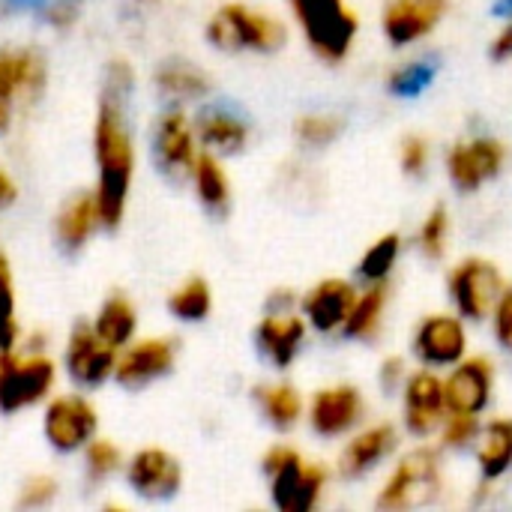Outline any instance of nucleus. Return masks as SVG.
I'll return each instance as SVG.
<instances>
[{
    "mask_svg": "<svg viewBox=\"0 0 512 512\" xmlns=\"http://www.w3.org/2000/svg\"><path fill=\"white\" fill-rule=\"evenodd\" d=\"M132 90H135V69L123 57H114L102 72L99 108L93 120V159H96L93 198L105 231L120 228L135 180V135L129 120Z\"/></svg>",
    "mask_w": 512,
    "mask_h": 512,
    "instance_id": "obj_1",
    "label": "nucleus"
},
{
    "mask_svg": "<svg viewBox=\"0 0 512 512\" xmlns=\"http://www.w3.org/2000/svg\"><path fill=\"white\" fill-rule=\"evenodd\" d=\"M204 36L225 54H276L288 42V27L264 9L246 3H222L207 18Z\"/></svg>",
    "mask_w": 512,
    "mask_h": 512,
    "instance_id": "obj_2",
    "label": "nucleus"
},
{
    "mask_svg": "<svg viewBox=\"0 0 512 512\" xmlns=\"http://www.w3.org/2000/svg\"><path fill=\"white\" fill-rule=\"evenodd\" d=\"M288 6L318 60H348L360 36V18L348 6V0H288Z\"/></svg>",
    "mask_w": 512,
    "mask_h": 512,
    "instance_id": "obj_3",
    "label": "nucleus"
},
{
    "mask_svg": "<svg viewBox=\"0 0 512 512\" xmlns=\"http://www.w3.org/2000/svg\"><path fill=\"white\" fill-rule=\"evenodd\" d=\"M261 468L270 477V501L282 512H312L330 480L324 465L306 462L291 444H273L264 453Z\"/></svg>",
    "mask_w": 512,
    "mask_h": 512,
    "instance_id": "obj_4",
    "label": "nucleus"
},
{
    "mask_svg": "<svg viewBox=\"0 0 512 512\" xmlns=\"http://www.w3.org/2000/svg\"><path fill=\"white\" fill-rule=\"evenodd\" d=\"M57 363L45 351H0V414L30 411L51 399Z\"/></svg>",
    "mask_w": 512,
    "mask_h": 512,
    "instance_id": "obj_5",
    "label": "nucleus"
},
{
    "mask_svg": "<svg viewBox=\"0 0 512 512\" xmlns=\"http://www.w3.org/2000/svg\"><path fill=\"white\" fill-rule=\"evenodd\" d=\"M444 492V474H441V456L432 447H417L399 459V465L390 471L387 483L378 492L375 507L384 512L417 510L432 504Z\"/></svg>",
    "mask_w": 512,
    "mask_h": 512,
    "instance_id": "obj_6",
    "label": "nucleus"
},
{
    "mask_svg": "<svg viewBox=\"0 0 512 512\" xmlns=\"http://www.w3.org/2000/svg\"><path fill=\"white\" fill-rule=\"evenodd\" d=\"M48 87V66L36 48H0V135L15 123L21 105L42 99Z\"/></svg>",
    "mask_w": 512,
    "mask_h": 512,
    "instance_id": "obj_7",
    "label": "nucleus"
},
{
    "mask_svg": "<svg viewBox=\"0 0 512 512\" xmlns=\"http://www.w3.org/2000/svg\"><path fill=\"white\" fill-rule=\"evenodd\" d=\"M504 273L495 261L471 255L462 258L450 276H447V291L456 306V315L465 321H486L504 291Z\"/></svg>",
    "mask_w": 512,
    "mask_h": 512,
    "instance_id": "obj_8",
    "label": "nucleus"
},
{
    "mask_svg": "<svg viewBox=\"0 0 512 512\" xmlns=\"http://www.w3.org/2000/svg\"><path fill=\"white\" fill-rule=\"evenodd\" d=\"M99 435V411L84 393H60L45 402L42 438L51 450L69 456L81 453Z\"/></svg>",
    "mask_w": 512,
    "mask_h": 512,
    "instance_id": "obj_9",
    "label": "nucleus"
},
{
    "mask_svg": "<svg viewBox=\"0 0 512 512\" xmlns=\"http://www.w3.org/2000/svg\"><path fill=\"white\" fill-rule=\"evenodd\" d=\"M150 147H153V162L159 165V171L165 177L189 180L192 165H195V159L201 153V144H198L195 120L186 114V108L168 105L156 117Z\"/></svg>",
    "mask_w": 512,
    "mask_h": 512,
    "instance_id": "obj_10",
    "label": "nucleus"
},
{
    "mask_svg": "<svg viewBox=\"0 0 512 512\" xmlns=\"http://www.w3.org/2000/svg\"><path fill=\"white\" fill-rule=\"evenodd\" d=\"M177 366V339L171 336H135L129 345L117 351L114 360V381L123 390H144Z\"/></svg>",
    "mask_w": 512,
    "mask_h": 512,
    "instance_id": "obj_11",
    "label": "nucleus"
},
{
    "mask_svg": "<svg viewBox=\"0 0 512 512\" xmlns=\"http://www.w3.org/2000/svg\"><path fill=\"white\" fill-rule=\"evenodd\" d=\"M507 165L504 141L492 135H474L456 141L447 153V174L459 192H477L489 180H495Z\"/></svg>",
    "mask_w": 512,
    "mask_h": 512,
    "instance_id": "obj_12",
    "label": "nucleus"
},
{
    "mask_svg": "<svg viewBox=\"0 0 512 512\" xmlns=\"http://www.w3.org/2000/svg\"><path fill=\"white\" fill-rule=\"evenodd\" d=\"M366 417V399L357 384H330L321 387L309 405L306 420L318 438H345Z\"/></svg>",
    "mask_w": 512,
    "mask_h": 512,
    "instance_id": "obj_13",
    "label": "nucleus"
},
{
    "mask_svg": "<svg viewBox=\"0 0 512 512\" xmlns=\"http://www.w3.org/2000/svg\"><path fill=\"white\" fill-rule=\"evenodd\" d=\"M123 477L132 495L144 501H168L183 486V465L162 447H141L126 459Z\"/></svg>",
    "mask_w": 512,
    "mask_h": 512,
    "instance_id": "obj_14",
    "label": "nucleus"
},
{
    "mask_svg": "<svg viewBox=\"0 0 512 512\" xmlns=\"http://www.w3.org/2000/svg\"><path fill=\"white\" fill-rule=\"evenodd\" d=\"M114 360H117V351L108 348L90 321H81L72 327L69 339H66V348H63V369L66 375L84 387V390H96L102 387L105 381H111L114 375Z\"/></svg>",
    "mask_w": 512,
    "mask_h": 512,
    "instance_id": "obj_15",
    "label": "nucleus"
},
{
    "mask_svg": "<svg viewBox=\"0 0 512 512\" xmlns=\"http://www.w3.org/2000/svg\"><path fill=\"white\" fill-rule=\"evenodd\" d=\"M402 417L405 429L414 438H429L441 429L447 417V399H444V378H438L429 366L420 372H411L402 384Z\"/></svg>",
    "mask_w": 512,
    "mask_h": 512,
    "instance_id": "obj_16",
    "label": "nucleus"
},
{
    "mask_svg": "<svg viewBox=\"0 0 512 512\" xmlns=\"http://www.w3.org/2000/svg\"><path fill=\"white\" fill-rule=\"evenodd\" d=\"M495 393V363L489 357H462L456 366H450V375L444 378V399L447 414H483Z\"/></svg>",
    "mask_w": 512,
    "mask_h": 512,
    "instance_id": "obj_17",
    "label": "nucleus"
},
{
    "mask_svg": "<svg viewBox=\"0 0 512 512\" xmlns=\"http://www.w3.org/2000/svg\"><path fill=\"white\" fill-rule=\"evenodd\" d=\"M414 354L429 369H450L468 354L465 318L450 312H435L420 321L414 336Z\"/></svg>",
    "mask_w": 512,
    "mask_h": 512,
    "instance_id": "obj_18",
    "label": "nucleus"
},
{
    "mask_svg": "<svg viewBox=\"0 0 512 512\" xmlns=\"http://www.w3.org/2000/svg\"><path fill=\"white\" fill-rule=\"evenodd\" d=\"M450 12V0H387L381 27L390 45L408 48L426 39Z\"/></svg>",
    "mask_w": 512,
    "mask_h": 512,
    "instance_id": "obj_19",
    "label": "nucleus"
},
{
    "mask_svg": "<svg viewBox=\"0 0 512 512\" xmlns=\"http://www.w3.org/2000/svg\"><path fill=\"white\" fill-rule=\"evenodd\" d=\"M306 330H309V324H306L303 312L267 309V315L255 327V345L273 369H288L306 342Z\"/></svg>",
    "mask_w": 512,
    "mask_h": 512,
    "instance_id": "obj_20",
    "label": "nucleus"
},
{
    "mask_svg": "<svg viewBox=\"0 0 512 512\" xmlns=\"http://www.w3.org/2000/svg\"><path fill=\"white\" fill-rule=\"evenodd\" d=\"M357 288L348 282V279H339V276H330V279H321L318 285H312L303 300H300V312L306 318V324L324 336L330 333H342L348 315H351V306L357 300Z\"/></svg>",
    "mask_w": 512,
    "mask_h": 512,
    "instance_id": "obj_21",
    "label": "nucleus"
},
{
    "mask_svg": "<svg viewBox=\"0 0 512 512\" xmlns=\"http://www.w3.org/2000/svg\"><path fill=\"white\" fill-rule=\"evenodd\" d=\"M399 450V429L393 423H375L360 432H351L348 444L339 453L336 471L345 480H360L387 462Z\"/></svg>",
    "mask_w": 512,
    "mask_h": 512,
    "instance_id": "obj_22",
    "label": "nucleus"
},
{
    "mask_svg": "<svg viewBox=\"0 0 512 512\" xmlns=\"http://www.w3.org/2000/svg\"><path fill=\"white\" fill-rule=\"evenodd\" d=\"M195 132L201 150H210L216 156H237L249 147L252 126L243 114H237L228 105H207L195 117Z\"/></svg>",
    "mask_w": 512,
    "mask_h": 512,
    "instance_id": "obj_23",
    "label": "nucleus"
},
{
    "mask_svg": "<svg viewBox=\"0 0 512 512\" xmlns=\"http://www.w3.org/2000/svg\"><path fill=\"white\" fill-rule=\"evenodd\" d=\"M153 84L159 90V96L168 102V105H192V102H201L210 96L213 84H210V75L192 63V60H183V57H168L156 66L153 72Z\"/></svg>",
    "mask_w": 512,
    "mask_h": 512,
    "instance_id": "obj_24",
    "label": "nucleus"
},
{
    "mask_svg": "<svg viewBox=\"0 0 512 512\" xmlns=\"http://www.w3.org/2000/svg\"><path fill=\"white\" fill-rule=\"evenodd\" d=\"M99 228L102 219L93 192H78L66 198L54 216V240L63 252H81Z\"/></svg>",
    "mask_w": 512,
    "mask_h": 512,
    "instance_id": "obj_25",
    "label": "nucleus"
},
{
    "mask_svg": "<svg viewBox=\"0 0 512 512\" xmlns=\"http://www.w3.org/2000/svg\"><path fill=\"white\" fill-rule=\"evenodd\" d=\"M192 186H195V195L201 201V207L213 216H225L231 210V180H228V171L222 165V156L210 153V150H201L195 165H192V174H189Z\"/></svg>",
    "mask_w": 512,
    "mask_h": 512,
    "instance_id": "obj_26",
    "label": "nucleus"
},
{
    "mask_svg": "<svg viewBox=\"0 0 512 512\" xmlns=\"http://www.w3.org/2000/svg\"><path fill=\"white\" fill-rule=\"evenodd\" d=\"M255 402H258L261 417L276 432H291L306 417V402H303L300 390L294 384H285V381L255 387Z\"/></svg>",
    "mask_w": 512,
    "mask_h": 512,
    "instance_id": "obj_27",
    "label": "nucleus"
},
{
    "mask_svg": "<svg viewBox=\"0 0 512 512\" xmlns=\"http://www.w3.org/2000/svg\"><path fill=\"white\" fill-rule=\"evenodd\" d=\"M387 303H390V279L366 285V291L357 294V300L351 306V315H348V321L342 327V336L345 339H357V342L375 339L381 333Z\"/></svg>",
    "mask_w": 512,
    "mask_h": 512,
    "instance_id": "obj_28",
    "label": "nucleus"
},
{
    "mask_svg": "<svg viewBox=\"0 0 512 512\" xmlns=\"http://www.w3.org/2000/svg\"><path fill=\"white\" fill-rule=\"evenodd\" d=\"M477 465L486 483H498L512 468V417H498L483 426L477 438Z\"/></svg>",
    "mask_w": 512,
    "mask_h": 512,
    "instance_id": "obj_29",
    "label": "nucleus"
},
{
    "mask_svg": "<svg viewBox=\"0 0 512 512\" xmlns=\"http://www.w3.org/2000/svg\"><path fill=\"white\" fill-rule=\"evenodd\" d=\"M90 324H93L96 336H99L108 348L120 351V348L129 345V342L135 339V333H138V312H135L132 300H129L126 294L117 291V294H108V297L102 300V306H99V312H96V318H93Z\"/></svg>",
    "mask_w": 512,
    "mask_h": 512,
    "instance_id": "obj_30",
    "label": "nucleus"
},
{
    "mask_svg": "<svg viewBox=\"0 0 512 512\" xmlns=\"http://www.w3.org/2000/svg\"><path fill=\"white\" fill-rule=\"evenodd\" d=\"M168 312H171V318H177L183 324H201V321H207L210 312H213V291H210L207 279H201V276L183 279L168 294Z\"/></svg>",
    "mask_w": 512,
    "mask_h": 512,
    "instance_id": "obj_31",
    "label": "nucleus"
},
{
    "mask_svg": "<svg viewBox=\"0 0 512 512\" xmlns=\"http://www.w3.org/2000/svg\"><path fill=\"white\" fill-rule=\"evenodd\" d=\"M342 132H345V120L330 111H312V114L297 117L294 123V138L306 150H324L333 141H339Z\"/></svg>",
    "mask_w": 512,
    "mask_h": 512,
    "instance_id": "obj_32",
    "label": "nucleus"
},
{
    "mask_svg": "<svg viewBox=\"0 0 512 512\" xmlns=\"http://www.w3.org/2000/svg\"><path fill=\"white\" fill-rule=\"evenodd\" d=\"M399 255H402V237H399V234H384V237H378V240L363 252V258H360V267H357L360 279H363L366 285H372V282H387L390 273H393V267H396V261H399Z\"/></svg>",
    "mask_w": 512,
    "mask_h": 512,
    "instance_id": "obj_33",
    "label": "nucleus"
},
{
    "mask_svg": "<svg viewBox=\"0 0 512 512\" xmlns=\"http://www.w3.org/2000/svg\"><path fill=\"white\" fill-rule=\"evenodd\" d=\"M81 456H84V477H87V483H105L114 474H120L123 465H126L123 450L111 438H99V435L81 450Z\"/></svg>",
    "mask_w": 512,
    "mask_h": 512,
    "instance_id": "obj_34",
    "label": "nucleus"
},
{
    "mask_svg": "<svg viewBox=\"0 0 512 512\" xmlns=\"http://www.w3.org/2000/svg\"><path fill=\"white\" fill-rule=\"evenodd\" d=\"M21 345V324L15 309V282L9 258L0 252V351H12Z\"/></svg>",
    "mask_w": 512,
    "mask_h": 512,
    "instance_id": "obj_35",
    "label": "nucleus"
},
{
    "mask_svg": "<svg viewBox=\"0 0 512 512\" xmlns=\"http://www.w3.org/2000/svg\"><path fill=\"white\" fill-rule=\"evenodd\" d=\"M447 243H450V210L444 204H435L417 231V246L429 261H441L447 255Z\"/></svg>",
    "mask_w": 512,
    "mask_h": 512,
    "instance_id": "obj_36",
    "label": "nucleus"
},
{
    "mask_svg": "<svg viewBox=\"0 0 512 512\" xmlns=\"http://www.w3.org/2000/svg\"><path fill=\"white\" fill-rule=\"evenodd\" d=\"M441 447L444 450H465L471 444H477L480 432H483V423H480V414H447L444 423H441Z\"/></svg>",
    "mask_w": 512,
    "mask_h": 512,
    "instance_id": "obj_37",
    "label": "nucleus"
},
{
    "mask_svg": "<svg viewBox=\"0 0 512 512\" xmlns=\"http://www.w3.org/2000/svg\"><path fill=\"white\" fill-rule=\"evenodd\" d=\"M435 75V66L426 63V60H408L402 66H396L387 78V87L390 93L396 96H417Z\"/></svg>",
    "mask_w": 512,
    "mask_h": 512,
    "instance_id": "obj_38",
    "label": "nucleus"
},
{
    "mask_svg": "<svg viewBox=\"0 0 512 512\" xmlns=\"http://www.w3.org/2000/svg\"><path fill=\"white\" fill-rule=\"evenodd\" d=\"M57 495H60L57 480H54L51 474H36V477L24 480V486H21L15 504H18L21 510H45V507H51V504L57 501Z\"/></svg>",
    "mask_w": 512,
    "mask_h": 512,
    "instance_id": "obj_39",
    "label": "nucleus"
},
{
    "mask_svg": "<svg viewBox=\"0 0 512 512\" xmlns=\"http://www.w3.org/2000/svg\"><path fill=\"white\" fill-rule=\"evenodd\" d=\"M429 159H432V147H429V138L426 135H405L402 144H399V165L405 174L411 177H420L426 168H429Z\"/></svg>",
    "mask_w": 512,
    "mask_h": 512,
    "instance_id": "obj_40",
    "label": "nucleus"
},
{
    "mask_svg": "<svg viewBox=\"0 0 512 512\" xmlns=\"http://www.w3.org/2000/svg\"><path fill=\"white\" fill-rule=\"evenodd\" d=\"M492 330H495V339L504 351H512V282L504 285L495 309H492Z\"/></svg>",
    "mask_w": 512,
    "mask_h": 512,
    "instance_id": "obj_41",
    "label": "nucleus"
},
{
    "mask_svg": "<svg viewBox=\"0 0 512 512\" xmlns=\"http://www.w3.org/2000/svg\"><path fill=\"white\" fill-rule=\"evenodd\" d=\"M78 9H81V0H48L45 3V21L63 30L78 18Z\"/></svg>",
    "mask_w": 512,
    "mask_h": 512,
    "instance_id": "obj_42",
    "label": "nucleus"
},
{
    "mask_svg": "<svg viewBox=\"0 0 512 512\" xmlns=\"http://www.w3.org/2000/svg\"><path fill=\"white\" fill-rule=\"evenodd\" d=\"M405 378H408V372H405V360H402V357H387V360H384V366H381V387H384L387 393L402 390Z\"/></svg>",
    "mask_w": 512,
    "mask_h": 512,
    "instance_id": "obj_43",
    "label": "nucleus"
},
{
    "mask_svg": "<svg viewBox=\"0 0 512 512\" xmlns=\"http://www.w3.org/2000/svg\"><path fill=\"white\" fill-rule=\"evenodd\" d=\"M15 201H18V183H15V177L6 171V165H0V213L9 210Z\"/></svg>",
    "mask_w": 512,
    "mask_h": 512,
    "instance_id": "obj_44",
    "label": "nucleus"
},
{
    "mask_svg": "<svg viewBox=\"0 0 512 512\" xmlns=\"http://www.w3.org/2000/svg\"><path fill=\"white\" fill-rule=\"evenodd\" d=\"M492 57L495 60H512V18L501 27V33L495 36V42H492Z\"/></svg>",
    "mask_w": 512,
    "mask_h": 512,
    "instance_id": "obj_45",
    "label": "nucleus"
},
{
    "mask_svg": "<svg viewBox=\"0 0 512 512\" xmlns=\"http://www.w3.org/2000/svg\"><path fill=\"white\" fill-rule=\"evenodd\" d=\"M138 9H144V6H156V3H162V0H132Z\"/></svg>",
    "mask_w": 512,
    "mask_h": 512,
    "instance_id": "obj_46",
    "label": "nucleus"
}]
</instances>
